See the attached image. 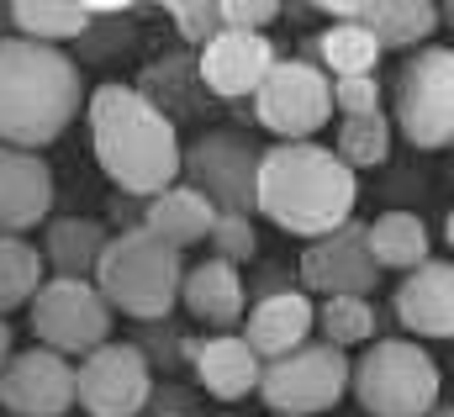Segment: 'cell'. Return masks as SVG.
Instances as JSON below:
<instances>
[{"mask_svg": "<svg viewBox=\"0 0 454 417\" xmlns=\"http://www.w3.org/2000/svg\"><path fill=\"white\" fill-rule=\"evenodd\" d=\"M90 148L121 196L153 201L180 180V132L153 101L137 96V85H101L85 96Z\"/></svg>", "mask_w": 454, "mask_h": 417, "instance_id": "obj_1", "label": "cell"}, {"mask_svg": "<svg viewBox=\"0 0 454 417\" xmlns=\"http://www.w3.org/2000/svg\"><path fill=\"white\" fill-rule=\"evenodd\" d=\"M85 111L80 59L48 43L0 37V143L5 148H48Z\"/></svg>", "mask_w": 454, "mask_h": 417, "instance_id": "obj_2", "label": "cell"}, {"mask_svg": "<svg viewBox=\"0 0 454 417\" xmlns=\"http://www.w3.org/2000/svg\"><path fill=\"white\" fill-rule=\"evenodd\" d=\"M359 175L323 143H275L259 153L254 211L296 238H328L354 216Z\"/></svg>", "mask_w": 454, "mask_h": 417, "instance_id": "obj_3", "label": "cell"}, {"mask_svg": "<svg viewBox=\"0 0 454 417\" xmlns=\"http://www.w3.org/2000/svg\"><path fill=\"white\" fill-rule=\"evenodd\" d=\"M180 280H185V259L169 243H159L148 227H121L106 238L90 286L112 312H127L132 322H159L175 312Z\"/></svg>", "mask_w": 454, "mask_h": 417, "instance_id": "obj_4", "label": "cell"}, {"mask_svg": "<svg viewBox=\"0 0 454 417\" xmlns=\"http://www.w3.org/2000/svg\"><path fill=\"white\" fill-rule=\"evenodd\" d=\"M348 386L370 417H428L439 402V365L412 338H380L348 365Z\"/></svg>", "mask_w": 454, "mask_h": 417, "instance_id": "obj_5", "label": "cell"}, {"mask_svg": "<svg viewBox=\"0 0 454 417\" xmlns=\"http://www.w3.org/2000/svg\"><path fill=\"white\" fill-rule=\"evenodd\" d=\"M254 122L280 143H312L333 122V80L307 59H275L254 90Z\"/></svg>", "mask_w": 454, "mask_h": 417, "instance_id": "obj_6", "label": "cell"}, {"mask_svg": "<svg viewBox=\"0 0 454 417\" xmlns=\"http://www.w3.org/2000/svg\"><path fill=\"white\" fill-rule=\"evenodd\" d=\"M348 391V354L333 343H301L259 370V397L275 417H317Z\"/></svg>", "mask_w": 454, "mask_h": 417, "instance_id": "obj_7", "label": "cell"}, {"mask_svg": "<svg viewBox=\"0 0 454 417\" xmlns=\"http://www.w3.org/2000/svg\"><path fill=\"white\" fill-rule=\"evenodd\" d=\"M396 127L412 148H450L454 143V53L444 43L407 59L396 80Z\"/></svg>", "mask_w": 454, "mask_h": 417, "instance_id": "obj_8", "label": "cell"}, {"mask_svg": "<svg viewBox=\"0 0 454 417\" xmlns=\"http://www.w3.org/2000/svg\"><path fill=\"white\" fill-rule=\"evenodd\" d=\"M32 307V333L43 338V349L64 354V359H85L90 349H101L112 338V307L101 302V291L90 280H43L37 296L27 302Z\"/></svg>", "mask_w": 454, "mask_h": 417, "instance_id": "obj_9", "label": "cell"}, {"mask_svg": "<svg viewBox=\"0 0 454 417\" xmlns=\"http://www.w3.org/2000/svg\"><path fill=\"white\" fill-rule=\"evenodd\" d=\"M259 153L243 132H201L191 148H180V175L191 191H201L217 211L254 216V180H259Z\"/></svg>", "mask_w": 454, "mask_h": 417, "instance_id": "obj_10", "label": "cell"}, {"mask_svg": "<svg viewBox=\"0 0 454 417\" xmlns=\"http://www.w3.org/2000/svg\"><path fill=\"white\" fill-rule=\"evenodd\" d=\"M148 391H153V365L143 359L137 343L106 338L74 365V407H85L90 417H143Z\"/></svg>", "mask_w": 454, "mask_h": 417, "instance_id": "obj_11", "label": "cell"}, {"mask_svg": "<svg viewBox=\"0 0 454 417\" xmlns=\"http://www.w3.org/2000/svg\"><path fill=\"white\" fill-rule=\"evenodd\" d=\"M301 286L312 296H370L380 286V270L364 248V222L348 216L343 227H333L328 238H312L301 254Z\"/></svg>", "mask_w": 454, "mask_h": 417, "instance_id": "obj_12", "label": "cell"}, {"mask_svg": "<svg viewBox=\"0 0 454 417\" xmlns=\"http://www.w3.org/2000/svg\"><path fill=\"white\" fill-rule=\"evenodd\" d=\"M0 413L5 417H64L74 413V365L53 349L11 354L0 370Z\"/></svg>", "mask_w": 454, "mask_h": 417, "instance_id": "obj_13", "label": "cell"}, {"mask_svg": "<svg viewBox=\"0 0 454 417\" xmlns=\"http://www.w3.org/2000/svg\"><path fill=\"white\" fill-rule=\"evenodd\" d=\"M275 59L280 53H275V43L264 32H227L223 27L196 53V80L217 101H254V90H259V80L270 75Z\"/></svg>", "mask_w": 454, "mask_h": 417, "instance_id": "obj_14", "label": "cell"}, {"mask_svg": "<svg viewBox=\"0 0 454 417\" xmlns=\"http://www.w3.org/2000/svg\"><path fill=\"white\" fill-rule=\"evenodd\" d=\"M48 211H53V169H48V159L0 143V232L21 238L27 227H43Z\"/></svg>", "mask_w": 454, "mask_h": 417, "instance_id": "obj_15", "label": "cell"}, {"mask_svg": "<svg viewBox=\"0 0 454 417\" xmlns=\"http://www.w3.org/2000/svg\"><path fill=\"white\" fill-rule=\"evenodd\" d=\"M312 322H317L312 296L296 291V286H286V291L259 296V302L243 312V343L259 354V365H270V359H280V354L312 343Z\"/></svg>", "mask_w": 454, "mask_h": 417, "instance_id": "obj_16", "label": "cell"}, {"mask_svg": "<svg viewBox=\"0 0 454 417\" xmlns=\"http://www.w3.org/2000/svg\"><path fill=\"white\" fill-rule=\"evenodd\" d=\"M396 322L418 338H454V264L450 259H428L418 270H407V280L396 286Z\"/></svg>", "mask_w": 454, "mask_h": 417, "instance_id": "obj_17", "label": "cell"}, {"mask_svg": "<svg viewBox=\"0 0 454 417\" xmlns=\"http://www.w3.org/2000/svg\"><path fill=\"white\" fill-rule=\"evenodd\" d=\"M106 222L96 216H48L43 222V270H53L59 280H90L96 264H101V248H106Z\"/></svg>", "mask_w": 454, "mask_h": 417, "instance_id": "obj_18", "label": "cell"}, {"mask_svg": "<svg viewBox=\"0 0 454 417\" xmlns=\"http://www.w3.org/2000/svg\"><path fill=\"white\" fill-rule=\"evenodd\" d=\"M180 302H185V312L196 317V322H207V327H232V322H243V312H248V286H243L238 264L207 259V264L185 270Z\"/></svg>", "mask_w": 454, "mask_h": 417, "instance_id": "obj_19", "label": "cell"}, {"mask_svg": "<svg viewBox=\"0 0 454 417\" xmlns=\"http://www.w3.org/2000/svg\"><path fill=\"white\" fill-rule=\"evenodd\" d=\"M201 375V391L217 397V402H243L259 391V354L243 343V333H217V338H201V354L191 365Z\"/></svg>", "mask_w": 454, "mask_h": 417, "instance_id": "obj_20", "label": "cell"}, {"mask_svg": "<svg viewBox=\"0 0 454 417\" xmlns=\"http://www.w3.org/2000/svg\"><path fill=\"white\" fill-rule=\"evenodd\" d=\"M212 222H217V207H212L201 191H191L185 180H175L169 191H159V196L148 201V211H143V227H148L159 243H169L175 254H185L191 243H207Z\"/></svg>", "mask_w": 454, "mask_h": 417, "instance_id": "obj_21", "label": "cell"}, {"mask_svg": "<svg viewBox=\"0 0 454 417\" xmlns=\"http://www.w3.org/2000/svg\"><path fill=\"white\" fill-rule=\"evenodd\" d=\"M364 248L375 259V270H418L434 259V243H428V222L418 211H386L375 222H364Z\"/></svg>", "mask_w": 454, "mask_h": 417, "instance_id": "obj_22", "label": "cell"}, {"mask_svg": "<svg viewBox=\"0 0 454 417\" xmlns=\"http://www.w3.org/2000/svg\"><path fill=\"white\" fill-rule=\"evenodd\" d=\"M307 64H317L328 80H348V75H375L380 64V43L370 37V27H354V21H333L317 43H301Z\"/></svg>", "mask_w": 454, "mask_h": 417, "instance_id": "obj_23", "label": "cell"}, {"mask_svg": "<svg viewBox=\"0 0 454 417\" xmlns=\"http://www.w3.org/2000/svg\"><path fill=\"white\" fill-rule=\"evenodd\" d=\"M5 21H11L16 37H27V43L64 48V43H80V37H85L90 5H74V0H16V5H5Z\"/></svg>", "mask_w": 454, "mask_h": 417, "instance_id": "obj_24", "label": "cell"}, {"mask_svg": "<svg viewBox=\"0 0 454 417\" xmlns=\"http://www.w3.org/2000/svg\"><path fill=\"white\" fill-rule=\"evenodd\" d=\"M137 96L143 101H153L169 122L180 116V111H201V80H196V59L191 53H169V59H159L148 75H143V85H137Z\"/></svg>", "mask_w": 454, "mask_h": 417, "instance_id": "obj_25", "label": "cell"}, {"mask_svg": "<svg viewBox=\"0 0 454 417\" xmlns=\"http://www.w3.org/2000/svg\"><path fill=\"white\" fill-rule=\"evenodd\" d=\"M370 37L386 48H418L434 27H439V11L428 0H370V16H364Z\"/></svg>", "mask_w": 454, "mask_h": 417, "instance_id": "obj_26", "label": "cell"}, {"mask_svg": "<svg viewBox=\"0 0 454 417\" xmlns=\"http://www.w3.org/2000/svg\"><path fill=\"white\" fill-rule=\"evenodd\" d=\"M43 280H48V270H43L37 243L5 238V232H0V317L16 312V307H27V302L37 296Z\"/></svg>", "mask_w": 454, "mask_h": 417, "instance_id": "obj_27", "label": "cell"}, {"mask_svg": "<svg viewBox=\"0 0 454 417\" xmlns=\"http://www.w3.org/2000/svg\"><path fill=\"white\" fill-rule=\"evenodd\" d=\"M333 153H339L354 175L386 164V153H391V122H386L380 111H370V116H343L339 122V148H333Z\"/></svg>", "mask_w": 454, "mask_h": 417, "instance_id": "obj_28", "label": "cell"}, {"mask_svg": "<svg viewBox=\"0 0 454 417\" xmlns=\"http://www.w3.org/2000/svg\"><path fill=\"white\" fill-rule=\"evenodd\" d=\"M317 327H323V343H333V349L370 343L375 338V307H370V296H328L317 312Z\"/></svg>", "mask_w": 454, "mask_h": 417, "instance_id": "obj_29", "label": "cell"}, {"mask_svg": "<svg viewBox=\"0 0 454 417\" xmlns=\"http://www.w3.org/2000/svg\"><path fill=\"white\" fill-rule=\"evenodd\" d=\"M207 243H212V259H227V264H248V259L259 254V238H254V216L217 211V222H212Z\"/></svg>", "mask_w": 454, "mask_h": 417, "instance_id": "obj_30", "label": "cell"}, {"mask_svg": "<svg viewBox=\"0 0 454 417\" xmlns=\"http://www.w3.org/2000/svg\"><path fill=\"white\" fill-rule=\"evenodd\" d=\"M169 21H175V32L185 37V48H207V43L223 32L217 0H175V5H169Z\"/></svg>", "mask_w": 454, "mask_h": 417, "instance_id": "obj_31", "label": "cell"}, {"mask_svg": "<svg viewBox=\"0 0 454 417\" xmlns=\"http://www.w3.org/2000/svg\"><path fill=\"white\" fill-rule=\"evenodd\" d=\"M333 111L339 116H370V111H380V80L375 75L333 80Z\"/></svg>", "mask_w": 454, "mask_h": 417, "instance_id": "obj_32", "label": "cell"}, {"mask_svg": "<svg viewBox=\"0 0 454 417\" xmlns=\"http://www.w3.org/2000/svg\"><path fill=\"white\" fill-rule=\"evenodd\" d=\"M280 16L275 0H217V21L227 32H264Z\"/></svg>", "mask_w": 454, "mask_h": 417, "instance_id": "obj_33", "label": "cell"}, {"mask_svg": "<svg viewBox=\"0 0 454 417\" xmlns=\"http://www.w3.org/2000/svg\"><path fill=\"white\" fill-rule=\"evenodd\" d=\"M180 333H185V327H175L169 317L148 322V327L137 333V349H143V359H148V365H164V370H175V365H180Z\"/></svg>", "mask_w": 454, "mask_h": 417, "instance_id": "obj_34", "label": "cell"}, {"mask_svg": "<svg viewBox=\"0 0 454 417\" xmlns=\"http://www.w3.org/2000/svg\"><path fill=\"white\" fill-rule=\"evenodd\" d=\"M127 16H132V11H127ZM121 43H132V32H127V21H116V16H90V27H85V37H80L85 53H112Z\"/></svg>", "mask_w": 454, "mask_h": 417, "instance_id": "obj_35", "label": "cell"}, {"mask_svg": "<svg viewBox=\"0 0 454 417\" xmlns=\"http://www.w3.org/2000/svg\"><path fill=\"white\" fill-rule=\"evenodd\" d=\"M143 211H148V201H137V196H116V216H121L127 227H143Z\"/></svg>", "mask_w": 454, "mask_h": 417, "instance_id": "obj_36", "label": "cell"}, {"mask_svg": "<svg viewBox=\"0 0 454 417\" xmlns=\"http://www.w3.org/2000/svg\"><path fill=\"white\" fill-rule=\"evenodd\" d=\"M11 354H16V333H11V322L0 317V370L11 365Z\"/></svg>", "mask_w": 454, "mask_h": 417, "instance_id": "obj_37", "label": "cell"}, {"mask_svg": "<svg viewBox=\"0 0 454 417\" xmlns=\"http://www.w3.org/2000/svg\"><path fill=\"white\" fill-rule=\"evenodd\" d=\"M428 417H450V407H444V402H434V413Z\"/></svg>", "mask_w": 454, "mask_h": 417, "instance_id": "obj_38", "label": "cell"}]
</instances>
